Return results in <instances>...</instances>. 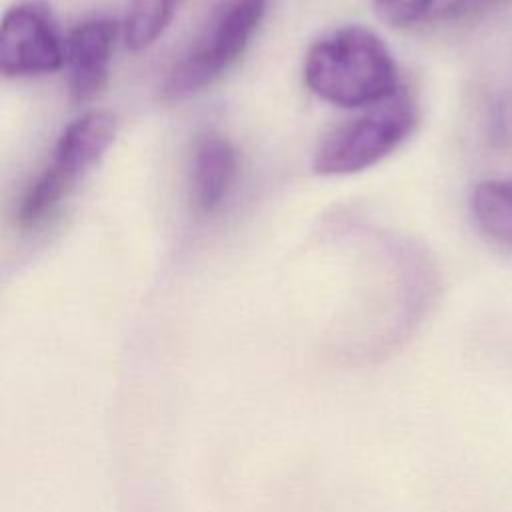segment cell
<instances>
[{"instance_id":"1","label":"cell","mask_w":512,"mask_h":512,"mask_svg":"<svg viewBox=\"0 0 512 512\" xmlns=\"http://www.w3.org/2000/svg\"><path fill=\"white\" fill-rule=\"evenodd\" d=\"M304 82L320 100L340 108L374 106L400 86L388 46L356 24L330 30L310 46Z\"/></svg>"},{"instance_id":"2","label":"cell","mask_w":512,"mask_h":512,"mask_svg":"<svg viewBox=\"0 0 512 512\" xmlns=\"http://www.w3.org/2000/svg\"><path fill=\"white\" fill-rule=\"evenodd\" d=\"M418 106L408 88L394 94L338 128L316 148L312 168L320 176H348L362 172L394 152L416 128Z\"/></svg>"},{"instance_id":"3","label":"cell","mask_w":512,"mask_h":512,"mask_svg":"<svg viewBox=\"0 0 512 512\" xmlns=\"http://www.w3.org/2000/svg\"><path fill=\"white\" fill-rule=\"evenodd\" d=\"M266 4L268 0H220L190 48L170 70L164 94L184 98L216 82L246 50L264 18Z\"/></svg>"},{"instance_id":"4","label":"cell","mask_w":512,"mask_h":512,"mask_svg":"<svg viewBox=\"0 0 512 512\" xmlns=\"http://www.w3.org/2000/svg\"><path fill=\"white\" fill-rule=\"evenodd\" d=\"M62 40L50 6L22 0L8 8L0 24V72L8 78L50 74L64 66Z\"/></svg>"},{"instance_id":"5","label":"cell","mask_w":512,"mask_h":512,"mask_svg":"<svg viewBox=\"0 0 512 512\" xmlns=\"http://www.w3.org/2000/svg\"><path fill=\"white\" fill-rule=\"evenodd\" d=\"M116 36L118 24L106 16L88 18L68 34L64 66L76 102L92 100L106 86Z\"/></svg>"},{"instance_id":"6","label":"cell","mask_w":512,"mask_h":512,"mask_svg":"<svg viewBox=\"0 0 512 512\" xmlns=\"http://www.w3.org/2000/svg\"><path fill=\"white\" fill-rule=\"evenodd\" d=\"M116 118L106 110H90L74 118L60 134L52 162L46 170L70 190L74 182L94 168L116 136Z\"/></svg>"},{"instance_id":"7","label":"cell","mask_w":512,"mask_h":512,"mask_svg":"<svg viewBox=\"0 0 512 512\" xmlns=\"http://www.w3.org/2000/svg\"><path fill=\"white\" fill-rule=\"evenodd\" d=\"M236 168V150L226 138L210 134L196 144L192 158L190 196L198 212L210 214L220 208L232 188Z\"/></svg>"},{"instance_id":"8","label":"cell","mask_w":512,"mask_h":512,"mask_svg":"<svg viewBox=\"0 0 512 512\" xmlns=\"http://www.w3.org/2000/svg\"><path fill=\"white\" fill-rule=\"evenodd\" d=\"M470 208L488 236L512 246V180L478 182L470 196Z\"/></svg>"},{"instance_id":"9","label":"cell","mask_w":512,"mask_h":512,"mask_svg":"<svg viewBox=\"0 0 512 512\" xmlns=\"http://www.w3.org/2000/svg\"><path fill=\"white\" fill-rule=\"evenodd\" d=\"M182 0H132L124 18V44L132 52L152 46L170 26Z\"/></svg>"},{"instance_id":"10","label":"cell","mask_w":512,"mask_h":512,"mask_svg":"<svg viewBox=\"0 0 512 512\" xmlns=\"http://www.w3.org/2000/svg\"><path fill=\"white\" fill-rule=\"evenodd\" d=\"M376 14L392 26H410L422 20L434 0H372Z\"/></svg>"},{"instance_id":"11","label":"cell","mask_w":512,"mask_h":512,"mask_svg":"<svg viewBox=\"0 0 512 512\" xmlns=\"http://www.w3.org/2000/svg\"><path fill=\"white\" fill-rule=\"evenodd\" d=\"M504 0H448L442 6V18L450 22H470L486 16Z\"/></svg>"}]
</instances>
